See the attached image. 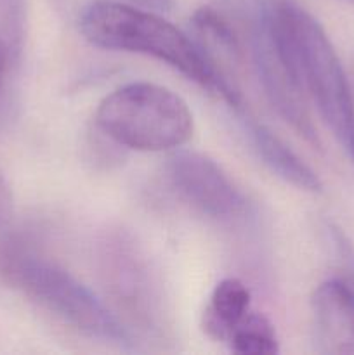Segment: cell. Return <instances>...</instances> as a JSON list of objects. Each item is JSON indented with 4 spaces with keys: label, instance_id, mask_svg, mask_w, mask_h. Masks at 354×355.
<instances>
[{
    "label": "cell",
    "instance_id": "1",
    "mask_svg": "<svg viewBox=\"0 0 354 355\" xmlns=\"http://www.w3.org/2000/svg\"><path fill=\"white\" fill-rule=\"evenodd\" d=\"M281 47L294 62L305 94L354 163V103L340 59L321 24L295 3L264 7Z\"/></svg>",
    "mask_w": 354,
    "mask_h": 355
},
{
    "label": "cell",
    "instance_id": "2",
    "mask_svg": "<svg viewBox=\"0 0 354 355\" xmlns=\"http://www.w3.org/2000/svg\"><path fill=\"white\" fill-rule=\"evenodd\" d=\"M80 33L94 47L158 59L222 97V87L187 35L155 10L113 0H94L80 14Z\"/></svg>",
    "mask_w": 354,
    "mask_h": 355
},
{
    "label": "cell",
    "instance_id": "3",
    "mask_svg": "<svg viewBox=\"0 0 354 355\" xmlns=\"http://www.w3.org/2000/svg\"><path fill=\"white\" fill-rule=\"evenodd\" d=\"M2 270L12 286L76 331L117 345H130L124 321L65 267L31 250H9Z\"/></svg>",
    "mask_w": 354,
    "mask_h": 355
},
{
    "label": "cell",
    "instance_id": "4",
    "mask_svg": "<svg viewBox=\"0 0 354 355\" xmlns=\"http://www.w3.org/2000/svg\"><path fill=\"white\" fill-rule=\"evenodd\" d=\"M96 125L124 148L144 153L174 151L193 135V113L167 87L127 83L108 94L96 110Z\"/></svg>",
    "mask_w": 354,
    "mask_h": 355
},
{
    "label": "cell",
    "instance_id": "5",
    "mask_svg": "<svg viewBox=\"0 0 354 355\" xmlns=\"http://www.w3.org/2000/svg\"><path fill=\"white\" fill-rule=\"evenodd\" d=\"M252 42L253 64L269 103L298 135L311 144L319 146L318 134L305 104L307 94L301 76L278 42L264 10H260Z\"/></svg>",
    "mask_w": 354,
    "mask_h": 355
},
{
    "label": "cell",
    "instance_id": "6",
    "mask_svg": "<svg viewBox=\"0 0 354 355\" xmlns=\"http://www.w3.org/2000/svg\"><path fill=\"white\" fill-rule=\"evenodd\" d=\"M167 179L184 203L215 220H233L248 210V200L235 180L201 153H174L167 162Z\"/></svg>",
    "mask_w": 354,
    "mask_h": 355
},
{
    "label": "cell",
    "instance_id": "7",
    "mask_svg": "<svg viewBox=\"0 0 354 355\" xmlns=\"http://www.w3.org/2000/svg\"><path fill=\"white\" fill-rule=\"evenodd\" d=\"M99 262L108 293L118 307L144 328L158 324L160 298L135 243L125 234H110L101 243Z\"/></svg>",
    "mask_w": 354,
    "mask_h": 355
},
{
    "label": "cell",
    "instance_id": "8",
    "mask_svg": "<svg viewBox=\"0 0 354 355\" xmlns=\"http://www.w3.org/2000/svg\"><path fill=\"white\" fill-rule=\"evenodd\" d=\"M194 44L208 62L222 87V99L233 107H242L238 73L243 64V49L228 19L212 7H201L191 19Z\"/></svg>",
    "mask_w": 354,
    "mask_h": 355
},
{
    "label": "cell",
    "instance_id": "9",
    "mask_svg": "<svg viewBox=\"0 0 354 355\" xmlns=\"http://www.w3.org/2000/svg\"><path fill=\"white\" fill-rule=\"evenodd\" d=\"M312 314L325 352L354 354V266L316 288Z\"/></svg>",
    "mask_w": 354,
    "mask_h": 355
},
{
    "label": "cell",
    "instance_id": "10",
    "mask_svg": "<svg viewBox=\"0 0 354 355\" xmlns=\"http://www.w3.org/2000/svg\"><path fill=\"white\" fill-rule=\"evenodd\" d=\"M248 134L257 156L276 177L307 193H319L321 180L276 134L260 123H250Z\"/></svg>",
    "mask_w": 354,
    "mask_h": 355
},
{
    "label": "cell",
    "instance_id": "11",
    "mask_svg": "<svg viewBox=\"0 0 354 355\" xmlns=\"http://www.w3.org/2000/svg\"><path fill=\"white\" fill-rule=\"evenodd\" d=\"M250 312V291L235 277L222 279L212 291L205 309V331L219 342H228L233 329Z\"/></svg>",
    "mask_w": 354,
    "mask_h": 355
},
{
    "label": "cell",
    "instance_id": "12",
    "mask_svg": "<svg viewBox=\"0 0 354 355\" xmlns=\"http://www.w3.org/2000/svg\"><path fill=\"white\" fill-rule=\"evenodd\" d=\"M233 352L242 355H274L280 350L274 326L260 314H248L228 338Z\"/></svg>",
    "mask_w": 354,
    "mask_h": 355
},
{
    "label": "cell",
    "instance_id": "13",
    "mask_svg": "<svg viewBox=\"0 0 354 355\" xmlns=\"http://www.w3.org/2000/svg\"><path fill=\"white\" fill-rule=\"evenodd\" d=\"M12 211H14L12 189H10L3 172L0 170V227H3V225L10 220Z\"/></svg>",
    "mask_w": 354,
    "mask_h": 355
},
{
    "label": "cell",
    "instance_id": "14",
    "mask_svg": "<svg viewBox=\"0 0 354 355\" xmlns=\"http://www.w3.org/2000/svg\"><path fill=\"white\" fill-rule=\"evenodd\" d=\"M127 3L149 10H169L172 7V0H127Z\"/></svg>",
    "mask_w": 354,
    "mask_h": 355
},
{
    "label": "cell",
    "instance_id": "15",
    "mask_svg": "<svg viewBox=\"0 0 354 355\" xmlns=\"http://www.w3.org/2000/svg\"><path fill=\"white\" fill-rule=\"evenodd\" d=\"M6 66H7V49L3 42L0 40V85H2L3 75H6Z\"/></svg>",
    "mask_w": 354,
    "mask_h": 355
},
{
    "label": "cell",
    "instance_id": "16",
    "mask_svg": "<svg viewBox=\"0 0 354 355\" xmlns=\"http://www.w3.org/2000/svg\"><path fill=\"white\" fill-rule=\"evenodd\" d=\"M346 2H349V3H354V0H346Z\"/></svg>",
    "mask_w": 354,
    "mask_h": 355
}]
</instances>
